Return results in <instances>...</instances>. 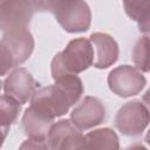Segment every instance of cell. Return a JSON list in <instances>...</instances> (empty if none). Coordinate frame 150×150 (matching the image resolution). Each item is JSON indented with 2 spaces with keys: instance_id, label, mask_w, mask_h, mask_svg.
I'll return each mask as SVG.
<instances>
[{
  "instance_id": "obj_2",
  "label": "cell",
  "mask_w": 150,
  "mask_h": 150,
  "mask_svg": "<svg viewBox=\"0 0 150 150\" xmlns=\"http://www.w3.org/2000/svg\"><path fill=\"white\" fill-rule=\"evenodd\" d=\"M94 63V47L89 39L79 38L68 42L52 60L50 73L53 80L67 74H80Z\"/></svg>"
},
{
  "instance_id": "obj_1",
  "label": "cell",
  "mask_w": 150,
  "mask_h": 150,
  "mask_svg": "<svg viewBox=\"0 0 150 150\" xmlns=\"http://www.w3.org/2000/svg\"><path fill=\"white\" fill-rule=\"evenodd\" d=\"M83 91L82 80L76 74H67L54 80V84L36 89L30 105L38 111L56 118L67 114L69 108L79 102Z\"/></svg>"
},
{
  "instance_id": "obj_13",
  "label": "cell",
  "mask_w": 150,
  "mask_h": 150,
  "mask_svg": "<svg viewBox=\"0 0 150 150\" xmlns=\"http://www.w3.org/2000/svg\"><path fill=\"white\" fill-rule=\"evenodd\" d=\"M84 149H120L117 134L110 128H100L84 135Z\"/></svg>"
},
{
  "instance_id": "obj_16",
  "label": "cell",
  "mask_w": 150,
  "mask_h": 150,
  "mask_svg": "<svg viewBox=\"0 0 150 150\" xmlns=\"http://www.w3.org/2000/svg\"><path fill=\"white\" fill-rule=\"evenodd\" d=\"M122 2L125 14L137 25L150 18V0H122Z\"/></svg>"
},
{
  "instance_id": "obj_3",
  "label": "cell",
  "mask_w": 150,
  "mask_h": 150,
  "mask_svg": "<svg viewBox=\"0 0 150 150\" xmlns=\"http://www.w3.org/2000/svg\"><path fill=\"white\" fill-rule=\"evenodd\" d=\"M33 50L34 39L28 28L2 33L0 41L1 76L27 61Z\"/></svg>"
},
{
  "instance_id": "obj_4",
  "label": "cell",
  "mask_w": 150,
  "mask_h": 150,
  "mask_svg": "<svg viewBox=\"0 0 150 150\" xmlns=\"http://www.w3.org/2000/svg\"><path fill=\"white\" fill-rule=\"evenodd\" d=\"M52 13L67 33L87 32L91 23V11L84 0H61Z\"/></svg>"
},
{
  "instance_id": "obj_19",
  "label": "cell",
  "mask_w": 150,
  "mask_h": 150,
  "mask_svg": "<svg viewBox=\"0 0 150 150\" xmlns=\"http://www.w3.org/2000/svg\"><path fill=\"white\" fill-rule=\"evenodd\" d=\"M137 26H138V30H139L141 33H143L144 35L150 36V18H149L146 21H144V22H142V23H138Z\"/></svg>"
},
{
  "instance_id": "obj_11",
  "label": "cell",
  "mask_w": 150,
  "mask_h": 150,
  "mask_svg": "<svg viewBox=\"0 0 150 150\" xmlns=\"http://www.w3.org/2000/svg\"><path fill=\"white\" fill-rule=\"evenodd\" d=\"M94 47V63L93 66L97 69H107L112 66L120 54V48L116 40L107 34L96 32L89 38Z\"/></svg>"
},
{
  "instance_id": "obj_6",
  "label": "cell",
  "mask_w": 150,
  "mask_h": 150,
  "mask_svg": "<svg viewBox=\"0 0 150 150\" xmlns=\"http://www.w3.org/2000/svg\"><path fill=\"white\" fill-rule=\"evenodd\" d=\"M109 89L120 97H131L139 94L146 84L145 76L136 67L122 64L114 68L107 79Z\"/></svg>"
},
{
  "instance_id": "obj_10",
  "label": "cell",
  "mask_w": 150,
  "mask_h": 150,
  "mask_svg": "<svg viewBox=\"0 0 150 150\" xmlns=\"http://www.w3.org/2000/svg\"><path fill=\"white\" fill-rule=\"evenodd\" d=\"M70 120L81 130H88L105 120V108L97 97L87 96L71 110Z\"/></svg>"
},
{
  "instance_id": "obj_8",
  "label": "cell",
  "mask_w": 150,
  "mask_h": 150,
  "mask_svg": "<svg viewBox=\"0 0 150 150\" xmlns=\"http://www.w3.org/2000/svg\"><path fill=\"white\" fill-rule=\"evenodd\" d=\"M50 150H75L84 149V135L71 120H60L54 122L47 136Z\"/></svg>"
},
{
  "instance_id": "obj_7",
  "label": "cell",
  "mask_w": 150,
  "mask_h": 150,
  "mask_svg": "<svg viewBox=\"0 0 150 150\" xmlns=\"http://www.w3.org/2000/svg\"><path fill=\"white\" fill-rule=\"evenodd\" d=\"M35 8L30 0H0V28L2 33L27 29Z\"/></svg>"
},
{
  "instance_id": "obj_9",
  "label": "cell",
  "mask_w": 150,
  "mask_h": 150,
  "mask_svg": "<svg viewBox=\"0 0 150 150\" xmlns=\"http://www.w3.org/2000/svg\"><path fill=\"white\" fill-rule=\"evenodd\" d=\"M4 94L15 98L21 104L32 100L36 91V82L33 75L23 67H18L4 81Z\"/></svg>"
},
{
  "instance_id": "obj_18",
  "label": "cell",
  "mask_w": 150,
  "mask_h": 150,
  "mask_svg": "<svg viewBox=\"0 0 150 150\" xmlns=\"http://www.w3.org/2000/svg\"><path fill=\"white\" fill-rule=\"evenodd\" d=\"M35 11H39V12H48L47 11V4H46V0H30Z\"/></svg>"
},
{
  "instance_id": "obj_15",
  "label": "cell",
  "mask_w": 150,
  "mask_h": 150,
  "mask_svg": "<svg viewBox=\"0 0 150 150\" xmlns=\"http://www.w3.org/2000/svg\"><path fill=\"white\" fill-rule=\"evenodd\" d=\"M132 62L142 73H150V38L143 35L132 48Z\"/></svg>"
},
{
  "instance_id": "obj_12",
  "label": "cell",
  "mask_w": 150,
  "mask_h": 150,
  "mask_svg": "<svg viewBox=\"0 0 150 150\" xmlns=\"http://www.w3.org/2000/svg\"><path fill=\"white\" fill-rule=\"evenodd\" d=\"M54 120L55 118H52L29 105L25 110L21 120L23 132L28 138L47 141V136L54 124Z\"/></svg>"
},
{
  "instance_id": "obj_22",
  "label": "cell",
  "mask_w": 150,
  "mask_h": 150,
  "mask_svg": "<svg viewBox=\"0 0 150 150\" xmlns=\"http://www.w3.org/2000/svg\"><path fill=\"white\" fill-rule=\"evenodd\" d=\"M145 142L150 145V129L148 130V132H146V135H145Z\"/></svg>"
},
{
  "instance_id": "obj_20",
  "label": "cell",
  "mask_w": 150,
  "mask_h": 150,
  "mask_svg": "<svg viewBox=\"0 0 150 150\" xmlns=\"http://www.w3.org/2000/svg\"><path fill=\"white\" fill-rule=\"evenodd\" d=\"M142 101H143V103L145 104V107L148 108V110H149V112H150V88L143 94Z\"/></svg>"
},
{
  "instance_id": "obj_21",
  "label": "cell",
  "mask_w": 150,
  "mask_h": 150,
  "mask_svg": "<svg viewBox=\"0 0 150 150\" xmlns=\"http://www.w3.org/2000/svg\"><path fill=\"white\" fill-rule=\"evenodd\" d=\"M59 1H61V0H46V4H47V11L52 13L53 8L55 7V5H56Z\"/></svg>"
},
{
  "instance_id": "obj_17",
  "label": "cell",
  "mask_w": 150,
  "mask_h": 150,
  "mask_svg": "<svg viewBox=\"0 0 150 150\" xmlns=\"http://www.w3.org/2000/svg\"><path fill=\"white\" fill-rule=\"evenodd\" d=\"M20 149H40V150H47L49 149L47 141H40V139H34V138H27L21 145Z\"/></svg>"
},
{
  "instance_id": "obj_5",
  "label": "cell",
  "mask_w": 150,
  "mask_h": 150,
  "mask_svg": "<svg viewBox=\"0 0 150 150\" xmlns=\"http://www.w3.org/2000/svg\"><path fill=\"white\" fill-rule=\"evenodd\" d=\"M150 123V112L143 101L124 103L115 116V127L124 136H139Z\"/></svg>"
},
{
  "instance_id": "obj_14",
  "label": "cell",
  "mask_w": 150,
  "mask_h": 150,
  "mask_svg": "<svg viewBox=\"0 0 150 150\" xmlns=\"http://www.w3.org/2000/svg\"><path fill=\"white\" fill-rule=\"evenodd\" d=\"M21 103L15 98L2 94L0 100V122H1V130L2 137L6 138L7 131L9 128L16 122L18 116L21 111Z\"/></svg>"
}]
</instances>
